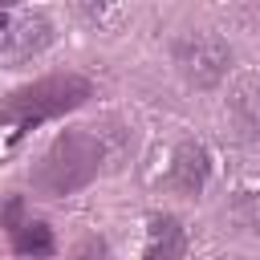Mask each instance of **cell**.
I'll list each match as a JSON object with an SVG mask.
<instances>
[{
    "mask_svg": "<svg viewBox=\"0 0 260 260\" xmlns=\"http://www.w3.org/2000/svg\"><path fill=\"white\" fill-rule=\"evenodd\" d=\"M4 28H8V20H4V16H0V41H4V37H8V32H4Z\"/></svg>",
    "mask_w": 260,
    "mask_h": 260,
    "instance_id": "9",
    "label": "cell"
},
{
    "mask_svg": "<svg viewBox=\"0 0 260 260\" xmlns=\"http://www.w3.org/2000/svg\"><path fill=\"white\" fill-rule=\"evenodd\" d=\"M179 256H183V228L175 215H158L150 223V240H146L142 260H179Z\"/></svg>",
    "mask_w": 260,
    "mask_h": 260,
    "instance_id": "5",
    "label": "cell"
},
{
    "mask_svg": "<svg viewBox=\"0 0 260 260\" xmlns=\"http://www.w3.org/2000/svg\"><path fill=\"white\" fill-rule=\"evenodd\" d=\"M12 248H16L20 256L45 260V256H53V232H49L41 219H24V223L12 232Z\"/></svg>",
    "mask_w": 260,
    "mask_h": 260,
    "instance_id": "6",
    "label": "cell"
},
{
    "mask_svg": "<svg viewBox=\"0 0 260 260\" xmlns=\"http://www.w3.org/2000/svg\"><path fill=\"white\" fill-rule=\"evenodd\" d=\"M73 260H106V244H102V240H85Z\"/></svg>",
    "mask_w": 260,
    "mask_h": 260,
    "instance_id": "7",
    "label": "cell"
},
{
    "mask_svg": "<svg viewBox=\"0 0 260 260\" xmlns=\"http://www.w3.org/2000/svg\"><path fill=\"white\" fill-rule=\"evenodd\" d=\"M171 53H175L179 73H183L191 85H215V81L228 73V61H232L228 45H223L215 32H183Z\"/></svg>",
    "mask_w": 260,
    "mask_h": 260,
    "instance_id": "3",
    "label": "cell"
},
{
    "mask_svg": "<svg viewBox=\"0 0 260 260\" xmlns=\"http://www.w3.org/2000/svg\"><path fill=\"white\" fill-rule=\"evenodd\" d=\"M0 215H4V223H8V232H16V228L24 223V219H20V199H8Z\"/></svg>",
    "mask_w": 260,
    "mask_h": 260,
    "instance_id": "8",
    "label": "cell"
},
{
    "mask_svg": "<svg viewBox=\"0 0 260 260\" xmlns=\"http://www.w3.org/2000/svg\"><path fill=\"white\" fill-rule=\"evenodd\" d=\"M89 81L77 77V73H49L41 81H28L20 89H12L4 102H0V126H16L28 130L37 122H49V118H61L69 110H77L85 98H89Z\"/></svg>",
    "mask_w": 260,
    "mask_h": 260,
    "instance_id": "2",
    "label": "cell"
},
{
    "mask_svg": "<svg viewBox=\"0 0 260 260\" xmlns=\"http://www.w3.org/2000/svg\"><path fill=\"white\" fill-rule=\"evenodd\" d=\"M207 175H211V154H207V146H199V142H183L179 150H175V162H171V187L175 191H183V195H199L203 191V183H207Z\"/></svg>",
    "mask_w": 260,
    "mask_h": 260,
    "instance_id": "4",
    "label": "cell"
},
{
    "mask_svg": "<svg viewBox=\"0 0 260 260\" xmlns=\"http://www.w3.org/2000/svg\"><path fill=\"white\" fill-rule=\"evenodd\" d=\"M98 171H102V142H98V134L65 130V134H57L45 146V154L37 158L28 179H32V187L41 195L61 199V195H73V191L89 187L98 179Z\"/></svg>",
    "mask_w": 260,
    "mask_h": 260,
    "instance_id": "1",
    "label": "cell"
}]
</instances>
